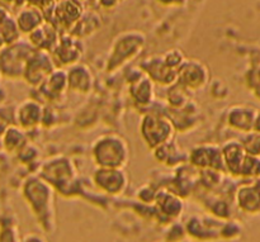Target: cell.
<instances>
[{
	"label": "cell",
	"instance_id": "4",
	"mask_svg": "<svg viewBox=\"0 0 260 242\" xmlns=\"http://www.w3.org/2000/svg\"><path fill=\"white\" fill-rule=\"evenodd\" d=\"M15 22H17L19 30L30 33L38 25H41V23H42V14H41V10H38L35 7L24 8V9H22L18 13Z\"/></svg>",
	"mask_w": 260,
	"mask_h": 242
},
{
	"label": "cell",
	"instance_id": "10",
	"mask_svg": "<svg viewBox=\"0 0 260 242\" xmlns=\"http://www.w3.org/2000/svg\"><path fill=\"white\" fill-rule=\"evenodd\" d=\"M22 141V132H20V129L15 128V127H9L3 133V145H4V149L9 152H14L19 150Z\"/></svg>",
	"mask_w": 260,
	"mask_h": 242
},
{
	"label": "cell",
	"instance_id": "5",
	"mask_svg": "<svg viewBox=\"0 0 260 242\" xmlns=\"http://www.w3.org/2000/svg\"><path fill=\"white\" fill-rule=\"evenodd\" d=\"M80 13L81 7L75 0H65L56 9L58 22L65 25L75 24L78 22L79 17H80Z\"/></svg>",
	"mask_w": 260,
	"mask_h": 242
},
{
	"label": "cell",
	"instance_id": "2",
	"mask_svg": "<svg viewBox=\"0 0 260 242\" xmlns=\"http://www.w3.org/2000/svg\"><path fill=\"white\" fill-rule=\"evenodd\" d=\"M52 71V62L46 53V51H41L37 53H32L25 63L23 76L30 84H40L46 76H48Z\"/></svg>",
	"mask_w": 260,
	"mask_h": 242
},
{
	"label": "cell",
	"instance_id": "8",
	"mask_svg": "<svg viewBox=\"0 0 260 242\" xmlns=\"http://www.w3.org/2000/svg\"><path fill=\"white\" fill-rule=\"evenodd\" d=\"M0 34L7 46L13 45L19 40V28H18L15 19L10 17V14H8L0 22Z\"/></svg>",
	"mask_w": 260,
	"mask_h": 242
},
{
	"label": "cell",
	"instance_id": "12",
	"mask_svg": "<svg viewBox=\"0 0 260 242\" xmlns=\"http://www.w3.org/2000/svg\"><path fill=\"white\" fill-rule=\"evenodd\" d=\"M5 46H7V45H5L4 40H3L2 34H0V51H2V50H3V48H4V47H5Z\"/></svg>",
	"mask_w": 260,
	"mask_h": 242
},
{
	"label": "cell",
	"instance_id": "7",
	"mask_svg": "<svg viewBox=\"0 0 260 242\" xmlns=\"http://www.w3.org/2000/svg\"><path fill=\"white\" fill-rule=\"evenodd\" d=\"M74 38H63L61 42L57 43L56 46V50H57V56H60L61 61L66 63L74 62V61L78 60L80 57V53H79V47L78 42H74Z\"/></svg>",
	"mask_w": 260,
	"mask_h": 242
},
{
	"label": "cell",
	"instance_id": "3",
	"mask_svg": "<svg viewBox=\"0 0 260 242\" xmlns=\"http://www.w3.org/2000/svg\"><path fill=\"white\" fill-rule=\"evenodd\" d=\"M30 42L41 51L52 50L58 43V36L50 24H41L30 32Z\"/></svg>",
	"mask_w": 260,
	"mask_h": 242
},
{
	"label": "cell",
	"instance_id": "1",
	"mask_svg": "<svg viewBox=\"0 0 260 242\" xmlns=\"http://www.w3.org/2000/svg\"><path fill=\"white\" fill-rule=\"evenodd\" d=\"M30 50L19 42L5 46L0 51V75L9 79L23 76L25 63L33 53Z\"/></svg>",
	"mask_w": 260,
	"mask_h": 242
},
{
	"label": "cell",
	"instance_id": "6",
	"mask_svg": "<svg viewBox=\"0 0 260 242\" xmlns=\"http://www.w3.org/2000/svg\"><path fill=\"white\" fill-rule=\"evenodd\" d=\"M240 205L249 212L260 211V189L258 188H244L239 194Z\"/></svg>",
	"mask_w": 260,
	"mask_h": 242
},
{
	"label": "cell",
	"instance_id": "11",
	"mask_svg": "<svg viewBox=\"0 0 260 242\" xmlns=\"http://www.w3.org/2000/svg\"><path fill=\"white\" fill-rule=\"evenodd\" d=\"M8 14H9V13H8L7 10L4 9V8H2V7H0V22H2V20L4 19V18L7 17Z\"/></svg>",
	"mask_w": 260,
	"mask_h": 242
},
{
	"label": "cell",
	"instance_id": "9",
	"mask_svg": "<svg viewBox=\"0 0 260 242\" xmlns=\"http://www.w3.org/2000/svg\"><path fill=\"white\" fill-rule=\"evenodd\" d=\"M40 106L33 101H25V103L20 104V107L17 111V119L19 121V123L22 124L25 128H29L33 127L35 124H37V122L33 119V112L40 111Z\"/></svg>",
	"mask_w": 260,
	"mask_h": 242
}]
</instances>
